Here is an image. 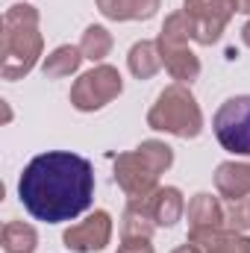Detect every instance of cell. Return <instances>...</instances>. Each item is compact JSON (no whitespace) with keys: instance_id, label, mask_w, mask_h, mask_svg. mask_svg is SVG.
Wrapping results in <instances>:
<instances>
[{"instance_id":"8992f818","label":"cell","mask_w":250,"mask_h":253,"mask_svg":"<svg viewBox=\"0 0 250 253\" xmlns=\"http://www.w3.org/2000/svg\"><path fill=\"white\" fill-rule=\"evenodd\" d=\"M121 91H124L121 71L106 62H100V65H94L91 71L77 77V83L71 85V106L77 112H100Z\"/></svg>"},{"instance_id":"2e32d148","label":"cell","mask_w":250,"mask_h":253,"mask_svg":"<svg viewBox=\"0 0 250 253\" xmlns=\"http://www.w3.org/2000/svg\"><path fill=\"white\" fill-rule=\"evenodd\" d=\"M83 50L80 47H74V44H59L53 53H47L44 56V62H42V71H44V77L47 80H65V77H71V74H77L80 71V65H83Z\"/></svg>"},{"instance_id":"8fae6325","label":"cell","mask_w":250,"mask_h":253,"mask_svg":"<svg viewBox=\"0 0 250 253\" xmlns=\"http://www.w3.org/2000/svg\"><path fill=\"white\" fill-rule=\"evenodd\" d=\"M141 203H144V209H147V215L153 218L156 227H174L183 218V212H186L183 191L177 189V186H159L150 197H144Z\"/></svg>"},{"instance_id":"5b68a950","label":"cell","mask_w":250,"mask_h":253,"mask_svg":"<svg viewBox=\"0 0 250 253\" xmlns=\"http://www.w3.org/2000/svg\"><path fill=\"white\" fill-rule=\"evenodd\" d=\"M188 42H194L191 24H188L186 12L177 9L165 18V24L159 30V39H156V47H159V56H162V68L183 85H191L200 77V59L194 56Z\"/></svg>"},{"instance_id":"7a4b0ae2","label":"cell","mask_w":250,"mask_h":253,"mask_svg":"<svg viewBox=\"0 0 250 253\" xmlns=\"http://www.w3.org/2000/svg\"><path fill=\"white\" fill-rule=\"evenodd\" d=\"M44 36L39 33V9L30 3H15L3 12L0 33V77L6 83L24 80L42 59Z\"/></svg>"},{"instance_id":"5bb4252c","label":"cell","mask_w":250,"mask_h":253,"mask_svg":"<svg viewBox=\"0 0 250 253\" xmlns=\"http://www.w3.org/2000/svg\"><path fill=\"white\" fill-rule=\"evenodd\" d=\"M126 68H129V74H132L135 80H150V77H156L159 68H162V56H159L156 42H150V39L135 42V44L129 47V53H126Z\"/></svg>"},{"instance_id":"9a60e30c","label":"cell","mask_w":250,"mask_h":253,"mask_svg":"<svg viewBox=\"0 0 250 253\" xmlns=\"http://www.w3.org/2000/svg\"><path fill=\"white\" fill-rule=\"evenodd\" d=\"M0 248L3 253H36L39 233L27 221H6L0 230Z\"/></svg>"},{"instance_id":"3957f363","label":"cell","mask_w":250,"mask_h":253,"mask_svg":"<svg viewBox=\"0 0 250 253\" xmlns=\"http://www.w3.org/2000/svg\"><path fill=\"white\" fill-rule=\"evenodd\" d=\"M171 165L174 150L159 138H147L135 150L115 156V183L121 186L126 200H144L159 189V177Z\"/></svg>"},{"instance_id":"603a6c76","label":"cell","mask_w":250,"mask_h":253,"mask_svg":"<svg viewBox=\"0 0 250 253\" xmlns=\"http://www.w3.org/2000/svg\"><path fill=\"white\" fill-rule=\"evenodd\" d=\"M171 253H203L197 245H191V242H186V245H180V248H174Z\"/></svg>"},{"instance_id":"ffe728a7","label":"cell","mask_w":250,"mask_h":253,"mask_svg":"<svg viewBox=\"0 0 250 253\" xmlns=\"http://www.w3.org/2000/svg\"><path fill=\"white\" fill-rule=\"evenodd\" d=\"M227 227L248 233L250 230V212H248V200H230L227 206Z\"/></svg>"},{"instance_id":"d4e9b609","label":"cell","mask_w":250,"mask_h":253,"mask_svg":"<svg viewBox=\"0 0 250 253\" xmlns=\"http://www.w3.org/2000/svg\"><path fill=\"white\" fill-rule=\"evenodd\" d=\"M248 212H250V197H248Z\"/></svg>"},{"instance_id":"277c9868","label":"cell","mask_w":250,"mask_h":253,"mask_svg":"<svg viewBox=\"0 0 250 253\" xmlns=\"http://www.w3.org/2000/svg\"><path fill=\"white\" fill-rule=\"evenodd\" d=\"M147 126L177 138H197L203 132V112L197 97L188 91V85L183 83L165 85L147 112Z\"/></svg>"},{"instance_id":"9c48e42d","label":"cell","mask_w":250,"mask_h":253,"mask_svg":"<svg viewBox=\"0 0 250 253\" xmlns=\"http://www.w3.org/2000/svg\"><path fill=\"white\" fill-rule=\"evenodd\" d=\"M112 242V215L106 209H94L85 221L71 224L62 233V245L71 253H100Z\"/></svg>"},{"instance_id":"30bf717a","label":"cell","mask_w":250,"mask_h":253,"mask_svg":"<svg viewBox=\"0 0 250 253\" xmlns=\"http://www.w3.org/2000/svg\"><path fill=\"white\" fill-rule=\"evenodd\" d=\"M188 239L191 245H197L200 239H206L209 233L227 227V209L221 206V200L209 191H200L188 200Z\"/></svg>"},{"instance_id":"6da1fadb","label":"cell","mask_w":250,"mask_h":253,"mask_svg":"<svg viewBox=\"0 0 250 253\" xmlns=\"http://www.w3.org/2000/svg\"><path fill=\"white\" fill-rule=\"evenodd\" d=\"M18 197L24 209L44 224H65L91 209L94 168L85 156L71 150H47L27 162Z\"/></svg>"},{"instance_id":"ac0fdd59","label":"cell","mask_w":250,"mask_h":253,"mask_svg":"<svg viewBox=\"0 0 250 253\" xmlns=\"http://www.w3.org/2000/svg\"><path fill=\"white\" fill-rule=\"evenodd\" d=\"M153 218L147 215L141 200H126V209L121 215V239H153Z\"/></svg>"},{"instance_id":"d6986e66","label":"cell","mask_w":250,"mask_h":253,"mask_svg":"<svg viewBox=\"0 0 250 253\" xmlns=\"http://www.w3.org/2000/svg\"><path fill=\"white\" fill-rule=\"evenodd\" d=\"M112 44H115V39H112V33L106 30V27H100V24H91V27H85V33H83V39H80V50H83V56L88 59V62L100 65L109 53H112Z\"/></svg>"},{"instance_id":"cb8c5ba5","label":"cell","mask_w":250,"mask_h":253,"mask_svg":"<svg viewBox=\"0 0 250 253\" xmlns=\"http://www.w3.org/2000/svg\"><path fill=\"white\" fill-rule=\"evenodd\" d=\"M242 42H245V47H250V21L242 27Z\"/></svg>"},{"instance_id":"7402d4cb","label":"cell","mask_w":250,"mask_h":253,"mask_svg":"<svg viewBox=\"0 0 250 253\" xmlns=\"http://www.w3.org/2000/svg\"><path fill=\"white\" fill-rule=\"evenodd\" d=\"M233 3V12H242V15H250V0H230Z\"/></svg>"},{"instance_id":"e0dca14e","label":"cell","mask_w":250,"mask_h":253,"mask_svg":"<svg viewBox=\"0 0 250 253\" xmlns=\"http://www.w3.org/2000/svg\"><path fill=\"white\" fill-rule=\"evenodd\" d=\"M197 248L203 253H250V236L230 230V227H221V230L209 233L206 239H200Z\"/></svg>"},{"instance_id":"4fadbf2b","label":"cell","mask_w":250,"mask_h":253,"mask_svg":"<svg viewBox=\"0 0 250 253\" xmlns=\"http://www.w3.org/2000/svg\"><path fill=\"white\" fill-rule=\"evenodd\" d=\"M106 21H150L162 0H94Z\"/></svg>"},{"instance_id":"52a82bcc","label":"cell","mask_w":250,"mask_h":253,"mask_svg":"<svg viewBox=\"0 0 250 253\" xmlns=\"http://www.w3.org/2000/svg\"><path fill=\"white\" fill-rule=\"evenodd\" d=\"M218 144L233 156H250V94L224 100L212 118Z\"/></svg>"},{"instance_id":"ba28073f","label":"cell","mask_w":250,"mask_h":253,"mask_svg":"<svg viewBox=\"0 0 250 253\" xmlns=\"http://www.w3.org/2000/svg\"><path fill=\"white\" fill-rule=\"evenodd\" d=\"M183 12L191 24L194 42L203 47L215 44L224 36L230 18L236 15L230 0H183Z\"/></svg>"},{"instance_id":"44dd1931","label":"cell","mask_w":250,"mask_h":253,"mask_svg":"<svg viewBox=\"0 0 250 253\" xmlns=\"http://www.w3.org/2000/svg\"><path fill=\"white\" fill-rule=\"evenodd\" d=\"M118 253H156L150 239H121Z\"/></svg>"},{"instance_id":"7c38bea8","label":"cell","mask_w":250,"mask_h":253,"mask_svg":"<svg viewBox=\"0 0 250 253\" xmlns=\"http://www.w3.org/2000/svg\"><path fill=\"white\" fill-rule=\"evenodd\" d=\"M215 189L227 200L250 197V162H221L215 168Z\"/></svg>"}]
</instances>
